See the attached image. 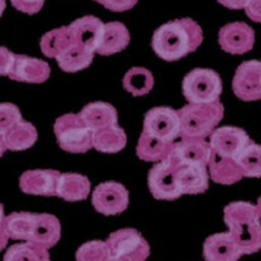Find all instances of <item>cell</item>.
Listing matches in <instances>:
<instances>
[{"mask_svg": "<svg viewBox=\"0 0 261 261\" xmlns=\"http://www.w3.org/2000/svg\"><path fill=\"white\" fill-rule=\"evenodd\" d=\"M202 29L192 18H178L161 25L153 34L151 47L161 59L175 62L193 53L202 43Z\"/></svg>", "mask_w": 261, "mask_h": 261, "instance_id": "6da1fadb", "label": "cell"}, {"mask_svg": "<svg viewBox=\"0 0 261 261\" xmlns=\"http://www.w3.org/2000/svg\"><path fill=\"white\" fill-rule=\"evenodd\" d=\"M223 220L228 232L243 255H252L261 249V218L256 205L235 201L226 205Z\"/></svg>", "mask_w": 261, "mask_h": 261, "instance_id": "7a4b0ae2", "label": "cell"}, {"mask_svg": "<svg viewBox=\"0 0 261 261\" xmlns=\"http://www.w3.org/2000/svg\"><path fill=\"white\" fill-rule=\"evenodd\" d=\"M223 105L220 101L211 103H190L179 109L180 137L205 140L220 124L223 118Z\"/></svg>", "mask_w": 261, "mask_h": 261, "instance_id": "3957f363", "label": "cell"}, {"mask_svg": "<svg viewBox=\"0 0 261 261\" xmlns=\"http://www.w3.org/2000/svg\"><path fill=\"white\" fill-rule=\"evenodd\" d=\"M54 132L60 148L69 153H86L93 148V132L79 114H64L55 120Z\"/></svg>", "mask_w": 261, "mask_h": 261, "instance_id": "277c9868", "label": "cell"}, {"mask_svg": "<svg viewBox=\"0 0 261 261\" xmlns=\"http://www.w3.org/2000/svg\"><path fill=\"white\" fill-rule=\"evenodd\" d=\"M181 92L190 103H211L218 101L222 80L213 69L195 68L184 76Z\"/></svg>", "mask_w": 261, "mask_h": 261, "instance_id": "5b68a950", "label": "cell"}, {"mask_svg": "<svg viewBox=\"0 0 261 261\" xmlns=\"http://www.w3.org/2000/svg\"><path fill=\"white\" fill-rule=\"evenodd\" d=\"M110 257L120 261H145L150 247L145 238L135 228H122L113 232L106 241Z\"/></svg>", "mask_w": 261, "mask_h": 261, "instance_id": "8992f818", "label": "cell"}, {"mask_svg": "<svg viewBox=\"0 0 261 261\" xmlns=\"http://www.w3.org/2000/svg\"><path fill=\"white\" fill-rule=\"evenodd\" d=\"M143 132L165 143H174L180 137V119L178 110L171 107H153L144 118Z\"/></svg>", "mask_w": 261, "mask_h": 261, "instance_id": "52a82bcc", "label": "cell"}, {"mask_svg": "<svg viewBox=\"0 0 261 261\" xmlns=\"http://www.w3.org/2000/svg\"><path fill=\"white\" fill-rule=\"evenodd\" d=\"M129 193L122 183L105 181L98 184L92 195V204L98 213L116 216L128 208Z\"/></svg>", "mask_w": 261, "mask_h": 261, "instance_id": "ba28073f", "label": "cell"}, {"mask_svg": "<svg viewBox=\"0 0 261 261\" xmlns=\"http://www.w3.org/2000/svg\"><path fill=\"white\" fill-rule=\"evenodd\" d=\"M211 154V145L205 140L180 137V140L174 141V145L166 161H169L172 166L199 165V166L208 167Z\"/></svg>", "mask_w": 261, "mask_h": 261, "instance_id": "9c48e42d", "label": "cell"}, {"mask_svg": "<svg viewBox=\"0 0 261 261\" xmlns=\"http://www.w3.org/2000/svg\"><path fill=\"white\" fill-rule=\"evenodd\" d=\"M232 90L242 101L261 99L260 60H247L238 67L232 79Z\"/></svg>", "mask_w": 261, "mask_h": 261, "instance_id": "30bf717a", "label": "cell"}, {"mask_svg": "<svg viewBox=\"0 0 261 261\" xmlns=\"http://www.w3.org/2000/svg\"><path fill=\"white\" fill-rule=\"evenodd\" d=\"M252 140L249 139L247 132L242 128L238 127H226L216 128L212 132L209 145L213 153L221 155V157L232 158L237 160V157L241 154V151L251 143Z\"/></svg>", "mask_w": 261, "mask_h": 261, "instance_id": "8fae6325", "label": "cell"}, {"mask_svg": "<svg viewBox=\"0 0 261 261\" xmlns=\"http://www.w3.org/2000/svg\"><path fill=\"white\" fill-rule=\"evenodd\" d=\"M148 186L153 197L157 200L172 201L181 196L175 170L167 161L158 162L151 167L148 175Z\"/></svg>", "mask_w": 261, "mask_h": 261, "instance_id": "7c38bea8", "label": "cell"}, {"mask_svg": "<svg viewBox=\"0 0 261 261\" xmlns=\"http://www.w3.org/2000/svg\"><path fill=\"white\" fill-rule=\"evenodd\" d=\"M218 42L223 51L232 55H243L253 48L255 32L246 22H231L221 28Z\"/></svg>", "mask_w": 261, "mask_h": 261, "instance_id": "4fadbf2b", "label": "cell"}, {"mask_svg": "<svg viewBox=\"0 0 261 261\" xmlns=\"http://www.w3.org/2000/svg\"><path fill=\"white\" fill-rule=\"evenodd\" d=\"M103 22L94 16H84L69 24L73 41L76 45L81 46L90 53H97L103 34Z\"/></svg>", "mask_w": 261, "mask_h": 261, "instance_id": "5bb4252c", "label": "cell"}, {"mask_svg": "<svg viewBox=\"0 0 261 261\" xmlns=\"http://www.w3.org/2000/svg\"><path fill=\"white\" fill-rule=\"evenodd\" d=\"M50 72V65L45 60L27 55H16L8 77L20 83L42 84L48 80Z\"/></svg>", "mask_w": 261, "mask_h": 261, "instance_id": "9a60e30c", "label": "cell"}, {"mask_svg": "<svg viewBox=\"0 0 261 261\" xmlns=\"http://www.w3.org/2000/svg\"><path fill=\"white\" fill-rule=\"evenodd\" d=\"M59 176L57 170H29L20 176V188L28 195L57 196Z\"/></svg>", "mask_w": 261, "mask_h": 261, "instance_id": "2e32d148", "label": "cell"}, {"mask_svg": "<svg viewBox=\"0 0 261 261\" xmlns=\"http://www.w3.org/2000/svg\"><path fill=\"white\" fill-rule=\"evenodd\" d=\"M202 255L206 261H238L243 253L230 232H218L206 238Z\"/></svg>", "mask_w": 261, "mask_h": 261, "instance_id": "e0dca14e", "label": "cell"}, {"mask_svg": "<svg viewBox=\"0 0 261 261\" xmlns=\"http://www.w3.org/2000/svg\"><path fill=\"white\" fill-rule=\"evenodd\" d=\"M172 167L175 170L176 180H178L181 195H199V193H204L208 190L209 175L206 166L192 165V166Z\"/></svg>", "mask_w": 261, "mask_h": 261, "instance_id": "ac0fdd59", "label": "cell"}, {"mask_svg": "<svg viewBox=\"0 0 261 261\" xmlns=\"http://www.w3.org/2000/svg\"><path fill=\"white\" fill-rule=\"evenodd\" d=\"M79 115L93 134L118 124V113L115 107L107 102H92L86 105Z\"/></svg>", "mask_w": 261, "mask_h": 261, "instance_id": "d6986e66", "label": "cell"}, {"mask_svg": "<svg viewBox=\"0 0 261 261\" xmlns=\"http://www.w3.org/2000/svg\"><path fill=\"white\" fill-rule=\"evenodd\" d=\"M60 235L62 226L57 217L48 213H41L37 214L29 242L50 249L59 242Z\"/></svg>", "mask_w": 261, "mask_h": 261, "instance_id": "ffe728a7", "label": "cell"}, {"mask_svg": "<svg viewBox=\"0 0 261 261\" xmlns=\"http://www.w3.org/2000/svg\"><path fill=\"white\" fill-rule=\"evenodd\" d=\"M130 36L127 27L119 21H111L103 25L101 43L97 48V54L110 57L124 50L129 45Z\"/></svg>", "mask_w": 261, "mask_h": 261, "instance_id": "44dd1931", "label": "cell"}, {"mask_svg": "<svg viewBox=\"0 0 261 261\" xmlns=\"http://www.w3.org/2000/svg\"><path fill=\"white\" fill-rule=\"evenodd\" d=\"M90 193V180L88 176L74 172L60 174L58 180L57 196L65 201H83Z\"/></svg>", "mask_w": 261, "mask_h": 261, "instance_id": "7402d4cb", "label": "cell"}, {"mask_svg": "<svg viewBox=\"0 0 261 261\" xmlns=\"http://www.w3.org/2000/svg\"><path fill=\"white\" fill-rule=\"evenodd\" d=\"M208 169L212 180L218 184L230 186V184L238 183L243 178V172L237 161L232 158L221 157L213 151L209 158Z\"/></svg>", "mask_w": 261, "mask_h": 261, "instance_id": "603a6c76", "label": "cell"}, {"mask_svg": "<svg viewBox=\"0 0 261 261\" xmlns=\"http://www.w3.org/2000/svg\"><path fill=\"white\" fill-rule=\"evenodd\" d=\"M37 214L29 212H15L4 218V230L9 239L29 242Z\"/></svg>", "mask_w": 261, "mask_h": 261, "instance_id": "cb8c5ba5", "label": "cell"}, {"mask_svg": "<svg viewBox=\"0 0 261 261\" xmlns=\"http://www.w3.org/2000/svg\"><path fill=\"white\" fill-rule=\"evenodd\" d=\"M6 146L8 150L21 151L32 148L38 139L37 128L29 122L21 120L6 134Z\"/></svg>", "mask_w": 261, "mask_h": 261, "instance_id": "d4e9b609", "label": "cell"}, {"mask_svg": "<svg viewBox=\"0 0 261 261\" xmlns=\"http://www.w3.org/2000/svg\"><path fill=\"white\" fill-rule=\"evenodd\" d=\"M174 143H165L148 134L143 132L139 139L136 148V154L140 160L146 162H162L170 155Z\"/></svg>", "mask_w": 261, "mask_h": 261, "instance_id": "484cf974", "label": "cell"}, {"mask_svg": "<svg viewBox=\"0 0 261 261\" xmlns=\"http://www.w3.org/2000/svg\"><path fill=\"white\" fill-rule=\"evenodd\" d=\"M127 145V135L118 124L93 134V148L102 153H118Z\"/></svg>", "mask_w": 261, "mask_h": 261, "instance_id": "4316f807", "label": "cell"}, {"mask_svg": "<svg viewBox=\"0 0 261 261\" xmlns=\"http://www.w3.org/2000/svg\"><path fill=\"white\" fill-rule=\"evenodd\" d=\"M74 43L68 27H62L46 33L41 38V50L47 58L57 59Z\"/></svg>", "mask_w": 261, "mask_h": 261, "instance_id": "83f0119b", "label": "cell"}, {"mask_svg": "<svg viewBox=\"0 0 261 261\" xmlns=\"http://www.w3.org/2000/svg\"><path fill=\"white\" fill-rule=\"evenodd\" d=\"M93 59H94V54L73 43L68 50L62 54L60 57H58L55 60H57L63 71L74 73V72L88 68L92 64Z\"/></svg>", "mask_w": 261, "mask_h": 261, "instance_id": "f1b7e54d", "label": "cell"}, {"mask_svg": "<svg viewBox=\"0 0 261 261\" xmlns=\"http://www.w3.org/2000/svg\"><path fill=\"white\" fill-rule=\"evenodd\" d=\"M123 86L128 93L135 97H141V95L148 94L153 89L154 77L149 69L143 68V67H134L124 74Z\"/></svg>", "mask_w": 261, "mask_h": 261, "instance_id": "f546056e", "label": "cell"}, {"mask_svg": "<svg viewBox=\"0 0 261 261\" xmlns=\"http://www.w3.org/2000/svg\"><path fill=\"white\" fill-rule=\"evenodd\" d=\"M3 261H51L48 249L30 242L13 244L7 249Z\"/></svg>", "mask_w": 261, "mask_h": 261, "instance_id": "4dcf8cb0", "label": "cell"}, {"mask_svg": "<svg viewBox=\"0 0 261 261\" xmlns=\"http://www.w3.org/2000/svg\"><path fill=\"white\" fill-rule=\"evenodd\" d=\"M235 161L241 167L243 176L261 178V145L251 141Z\"/></svg>", "mask_w": 261, "mask_h": 261, "instance_id": "1f68e13d", "label": "cell"}, {"mask_svg": "<svg viewBox=\"0 0 261 261\" xmlns=\"http://www.w3.org/2000/svg\"><path fill=\"white\" fill-rule=\"evenodd\" d=\"M109 257L106 242L101 241L86 242L76 252V261H106Z\"/></svg>", "mask_w": 261, "mask_h": 261, "instance_id": "d6a6232c", "label": "cell"}, {"mask_svg": "<svg viewBox=\"0 0 261 261\" xmlns=\"http://www.w3.org/2000/svg\"><path fill=\"white\" fill-rule=\"evenodd\" d=\"M22 120L21 111L13 103H0V132L6 134L13 125Z\"/></svg>", "mask_w": 261, "mask_h": 261, "instance_id": "836d02e7", "label": "cell"}, {"mask_svg": "<svg viewBox=\"0 0 261 261\" xmlns=\"http://www.w3.org/2000/svg\"><path fill=\"white\" fill-rule=\"evenodd\" d=\"M11 3L20 12L36 15L42 9L45 0H11Z\"/></svg>", "mask_w": 261, "mask_h": 261, "instance_id": "e575fe53", "label": "cell"}, {"mask_svg": "<svg viewBox=\"0 0 261 261\" xmlns=\"http://www.w3.org/2000/svg\"><path fill=\"white\" fill-rule=\"evenodd\" d=\"M94 2L102 4L105 8L110 9L113 12H124L134 8L139 0H94Z\"/></svg>", "mask_w": 261, "mask_h": 261, "instance_id": "d590c367", "label": "cell"}, {"mask_svg": "<svg viewBox=\"0 0 261 261\" xmlns=\"http://www.w3.org/2000/svg\"><path fill=\"white\" fill-rule=\"evenodd\" d=\"M16 54L0 46V76H8L15 63Z\"/></svg>", "mask_w": 261, "mask_h": 261, "instance_id": "8d00e7d4", "label": "cell"}, {"mask_svg": "<svg viewBox=\"0 0 261 261\" xmlns=\"http://www.w3.org/2000/svg\"><path fill=\"white\" fill-rule=\"evenodd\" d=\"M244 11L251 20L255 22H261V0H249Z\"/></svg>", "mask_w": 261, "mask_h": 261, "instance_id": "74e56055", "label": "cell"}, {"mask_svg": "<svg viewBox=\"0 0 261 261\" xmlns=\"http://www.w3.org/2000/svg\"><path fill=\"white\" fill-rule=\"evenodd\" d=\"M218 3L230 9H244L249 0H218Z\"/></svg>", "mask_w": 261, "mask_h": 261, "instance_id": "f35d334b", "label": "cell"}, {"mask_svg": "<svg viewBox=\"0 0 261 261\" xmlns=\"http://www.w3.org/2000/svg\"><path fill=\"white\" fill-rule=\"evenodd\" d=\"M8 235H7L6 230H4V226L3 227H0V251H3L6 248L7 243H8Z\"/></svg>", "mask_w": 261, "mask_h": 261, "instance_id": "ab89813d", "label": "cell"}, {"mask_svg": "<svg viewBox=\"0 0 261 261\" xmlns=\"http://www.w3.org/2000/svg\"><path fill=\"white\" fill-rule=\"evenodd\" d=\"M7 150V146H6V136L4 134L0 132V157L4 154V151Z\"/></svg>", "mask_w": 261, "mask_h": 261, "instance_id": "60d3db41", "label": "cell"}, {"mask_svg": "<svg viewBox=\"0 0 261 261\" xmlns=\"http://www.w3.org/2000/svg\"><path fill=\"white\" fill-rule=\"evenodd\" d=\"M4 218H6V216H4V206L0 204V227H3Z\"/></svg>", "mask_w": 261, "mask_h": 261, "instance_id": "b9f144b4", "label": "cell"}, {"mask_svg": "<svg viewBox=\"0 0 261 261\" xmlns=\"http://www.w3.org/2000/svg\"><path fill=\"white\" fill-rule=\"evenodd\" d=\"M4 9H6V0H0V17L3 15Z\"/></svg>", "mask_w": 261, "mask_h": 261, "instance_id": "7bdbcfd3", "label": "cell"}, {"mask_svg": "<svg viewBox=\"0 0 261 261\" xmlns=\"http://www.w3.org/2000/svg\"><path fill=\"white\" fill-rule=\"evenodd\" d=\"M256 209H257V213H258V216H260V218H261V196L258 197V200H257V205H256Z\"/></svg>", "mask_w": 261, "mask_h": 261, "instance_id": "ee69618b", "label": "cell"}, {"mask_svg": "<svg viewBox=\"0 0 261 261\" xmlns=\"http://www.w3.org/2000/svg\"><path fill=\"white\" fill-rule=\"evenodd\" d=\"M106 261H120V260H118V258H114V257H109Z\"/></svg>", "mask_w": 261, "mask_h": 261, "instance_id": "f6af8a7d", "label": "cell"}]
</instances>
